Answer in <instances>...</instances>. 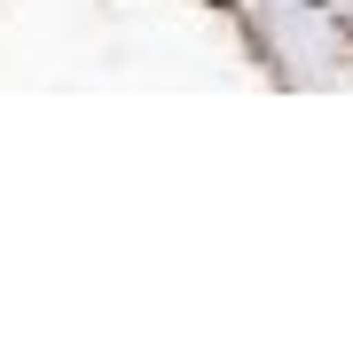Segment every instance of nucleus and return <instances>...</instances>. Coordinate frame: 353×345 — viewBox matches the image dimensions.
Listing matches in <instances>:
<instances>
[{
    "instance_id": "obj_1",
    "label": "nucleus",
    "mask_w": 353,
    "mask_h": 345,
    "mask_svg": "<svg viewBox=\"0 0 353 345\" xmlns=\"http://www.w3.org/2000/svg\"><path fill=\"white\" fill-rule=\"evenodd\" d=\"M212 8H228V0H212Z\"/></svg>"
}]
</instances>
